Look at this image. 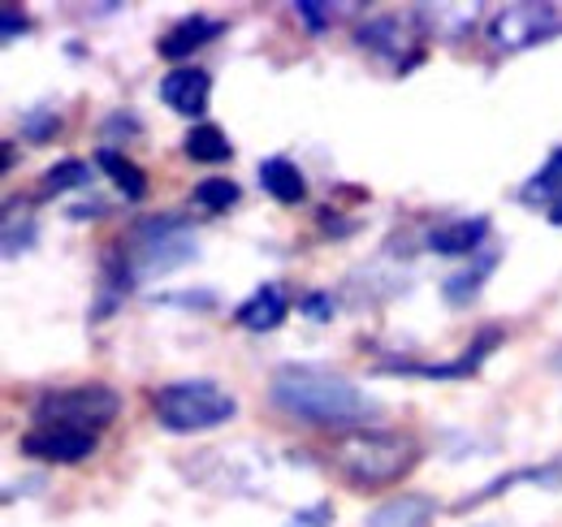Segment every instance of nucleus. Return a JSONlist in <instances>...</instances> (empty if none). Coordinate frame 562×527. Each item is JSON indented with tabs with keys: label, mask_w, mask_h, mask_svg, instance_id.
Returning a JSON list of instances; mask_svg holds the SVG:
<instances>
[{
	"label": "nucleus",
	"mask_w": 562,
	"mask_h": 527,
	"mask_svg": "<svg viewBox=\"0 0 562 527\" xmlns=\"http://www.w3.org/2000/svg\"><path fill=\"white\" fill-rule=\"evenodd\" d=\"M187 475L204 489L229 493V497H260L273 480V455L251 441H229L212 446L187 459Z\"/></svg>",
	"instance_id": "nucleus-3"
},
{
	"label": "nucleus",
	"mask_w": 562,
	"mask_h": 527,
	"mask_svg": "<svg viewBox=\"0 0 562 527\" xmlns=\"http://www.w3.org/2000/svg\"><path fill=\"white\" fill-rule=\"evenodd\" d=\"M424 13H432L424 26H432V31L446 35V40H459L463 31H472L481 4H437V9H424Z\"/></svg>",
	"instance_id": "nucleus-20"
},
{
	"label": "nucleus",
	"mask_w": 562,
	"mask_h": 527,
	"mask_svg": "<svg viewBox=\"0 0 562 527\" xmlns=\"http://www.w3.org/2000/svg\"><path fill=\"white\" fill-rule=\"evenodd\" d=\"M22 455H26V459H40V462H82L95 455V433L40 424L35 433L22 437Z\"/></svg>",
	"instance_id": "nucleus-9"
},
{
	"label": "nucleus",
	"mask_w": 562,
	"mask_h": 527,
	"mask_svg": "<svg viewBox=\"0 0 562 527\" xmlns=\"http://www.w3.org/2000/svg\"><path fill=\"white\" fill-rule=\"evenodd\" d=\"M329 524H334V506H329V502H312L307 511L290 515L281 527H329Z\"/></svg>",
	"instance_id": "nucleus-25"
},
{
	"label": "nucleus",
	"mask_w": 562,
	"mask_h": 527,
	"mask_svg": "<svg viewBox=\"0 0 562 527\" xmlns=\"http://www.w3.org/2000/svg\"><path fill=\"white\" fill-rule=\"evenodd\" d=\"M485 234H490V221H485V216H472V221H441V225L428 229V247H432L437 256H446V260H463V256H472V251L485 243Z\"/></svg>",
	"instance_id": "nucleus-12"
},
{
	"label": "nucleus",
	"mask_w": 562,
	"mask_h": 527,
	"mask_svg": "<svg viewBox=\"0 0 562 527\" xmlns=\"http://www.w3.org/2000/svg\"><path fill=\"white\" fill-rule=\"evenodd\" d=\"M187 156L191 160H200V165H221V160H229L234 156V143L225 138L221 126H212V122H195L191 131H187Z\"/></svg>",
	"instance_id": "nucleus-16"
},
{
	"label": "nucleus",
	"mask_w": 562,
	"mask_h": 527,
	"mask_svg": "<svg viewBox=\"0 0 562 527\" xmlns=\"http://www.w3.org/2000/svg\"><path fill=\"white\" fill-rule=\"evenodd\" d=\"M559 31H562V9H554V4H532V0L502 4L490 18V44L497 53H528V48L554 40Z\"/></svg>",
	"instance_id": "nucleus-7"
},
{
	"label": "nucleus",
	"mask_w": 562,
	"mask_h": 527,
	"mask_svg": "<svg viewBox=\"0 0 562 527\" xmlns=\"http://www.w3.org/2000/svg\"><path fill=\"white\" fill-rule=\"evenodd\" d=\"M122 411V397L109 385H74L57 390L35 402V424H57V428H78V433H95L104 424H113Z\"/></svg>",
	"instance_id": "nucleus-6"
},
{
	"label": "nucleus",
	"mask_w": 562,
	"mask_h": 527,
	"mask_svg": "<svg viewBox=\"0 0 562 527\" xmlns=\"http://www.w3.org/2000/svg\"><path fill=\"white\" fill-rule=\"evenodd\" d=\"M87 187H91L87 160H61L40 178V195H66V191H87Z\"/></svg>",
	"instance_id": "nucleus-19"
},
{
	"label": "nucleus",
	"mask_w": 562,
	"mask_h": 527,
	"mask_svg": "<svg viewBox=\"0 0 562 527\" xmlns=\"http://www.w3.org/2000/svg\"><path fill=\"white\" fill-rule=\"evenodd\" d=\"M200 243H195V229L182 225L178 216H151V221H139L131 243H126V260H131V272L135 281H147V277H165L173 268H182L187 260H195Z\"/></svg>",
	"instance_id": "nucleus-5"
},
{
	"label": "nucleus",
	"mask_w": 562,
	"mask_h": 527,
	"mask_svg": "<svg viewBox=\"0 0 562 527\" xmlns=\"http://www.w3.org/2000/svg\"><path fill=\"white\" fill-rule=\"evenodd\" d=\"M554 368H562V350H559V355H554Z\"/></svg>",
	"instance_id": "nucleus-29"
},
{
	"label": "nucleus",
	"mask_w": 562,
	"mask_h": 527,
	"mask_svg": "<svg viewBox=\"0 0 562 527\" xmlns=\"http://www.w3.org/2000/svg\"><path fill=\"white\" fill-rule=\"evenodd\" d=\"M303 312L316 316V321H329L334 316V294H307L303 299Z\"/></svg>",
	"instance_id": "nucleus-26"
},
{
	"label": "nucleus",
	"mask_w": 562,
	"mask_h": 527,
	"mask_svg": "<svg viewBox=\"0 0 562 527\" xmlns=\"http://www.w3.org/2000/svg\"><path fill=\"white\" fill-rule=\"evenodd\" d=\"M31 22H26V13H18V9H4V22H0V31H4V44L18 35V31H26Z\"/></svg>",
	"instance_id": "nucleus-27"
},
{
	"label": "nucleus",
	"mask_w": 562,
	"mask_h": 527,
	"mask_svg": "<svg viewBox=\"0 0 562 527\" xmlns=\"http://www.w3.org/2000/svg\"><path fill=\"white\" fill-rule=\"evenodd\" d=\"M338 13H347V4H325V0H299V4H294V18H299L307 31H325V26H334Z\"/></svg>",
	"instance_id": "nucleus-23"
},
{
	"label": "nucleus",
	"mask_w": 562,
	"mask_h": 527,
	"mask_svg": "<svg viewBox=\"0 0 562 527\" xmlns=\"http://www.w3.org/2000/svg\"><path fill=\"white\" fill-rule=\"evenodd\" d=\"M432 524V506H428V497H394V502H385V506H376L363 527H428Z\"/></svg>",
	"instance_id": "nucleus-15"
},
{
	"label": "nucleus",
	"mask_w": 562,
	"mask_h": 527,
	"mask_svg": "<svg viewBox=\"0 0 562 527\" xmlns=\"http://www.w3.org/2000/svg\"><path fill=\"white\" fill-rule=\"evenodd\" d=\"M334 462L359 489H385L420 462V441L390 428H355L334 441Z\"/></svg>",
	"instance_id": "nucleus-2"
},
{
	"label": "nucleus",
	"mask_w": 562,
	"mask_h": 527,
	"mask_svg": "<svg viewBox=\"0 0 562 527\" xmlns=\"http://www.w3.org/2000/svg\"><path fill=\"white\" fill-rule=\"evenodd\" d=\"M151 411H156L160 428H169V433H204V428H221L238 415V397L225 394L212 381H173L151 394Z\"/></svg>",
	"instance_id": "nucleus-4"
},
{
	"label": "nucleus",
	"mask_w": 562,
	"mask_h": 527,
	"mask_svg": "<svg viewBox=\"0 0 562 527\" xmlns=\"http://www.w3.org/2000/svg\"><path fill=\"white\" fill-rule=\"evenodd\" d=\"M260 187L273 199H281V203H299V199L307 195V178L299 173V165L290 156H269L260 165Z\"/></svg>",
	"instance_id": "nucleus-14"
},
{
	"label": "nucleus",
	"mask_w": 562,
	"mask_h": 527,
	"mask_svg": "<svg viewBox=\"0 0 562 527\" xmlns=\"http://www.w3.org/2000/svg\"><path fill=\"white\" fill-rule=\"evenodd\" d=\"M100 169H104V173L117 182V191H122L126 199H143V195H147V173H143L139 165H131L122 152L104 147V152H100Z\"/></svg>",
	"instance_id": "nucleus-18"
},
{
	"label": "nucleus",
	"mask_w": 562,
	"mask_h": 527,
	"mask_svg": "<svg viewBox=\"0 0 562 527\" xmlns=\"http://www.w3.org/2000/svg\"><path fill=\"white\" fill-rule=\"evenodd\" d=\"M269 402L307 424L321 428H359L376 415V402L355 385L351 377L312 368V363H285L273 372L269 385Z\"/></svg>",
	"instance_id": "nucleus-1"
},
{
	"label": "nucleus",
	"mask_w": 562,
	"mask_h": 527,
	"mask_svg": "<svg viewBox=\"0 0 562 527\" xmlns=\"http://www.w3.org/2000/svg\"><path fill=\"white\" fill-rule=\"evenodd\" d=\"M160 100L173 109V113H182V117H204L209 113V100H212V78L209 69L200 66H178L169 69L165 78H160Z\"/></svg>",
	"instance_id": "nucleus-10"
},
{
	"label": "nucleus",
	"mask_w": 562,
	"mask_h": 527,
	"mask_svg": "<svg viewBox=\"0 0 562 527\" xmlns=\"http://www.w3.org/2000/svg\"><path fill=\"white\" fill-rule=\"evenodd\" d=\"M490 272H493V256H485V260H481V268H476V272L468 268V272H459V277H450V281H446V299H450L454 307H463V303H472V299H476V290H481V281H485Z\"/></svg>",
	"instance_id": "nucleus-21"
},
{
	"label": "nucleus",
	"mask_w": 562,
	"mask_h": 527,
	"mask_svg": "<svg viewBox=\"0 0 562 527\" xmlns=\"http://www.w3.org/2000/svg\"><path fill=\"white\" fill-rule=\"evenodd\" d=\"M519 199H524V203H532V208H537V203H546V212L559 203L562 199V147L546 160V165H541V169H537V173H532V178H528V182H524V195Z\"/></svg>",
	"instance_id": "nucleus-17"
},
{
	"label": "nucleus",
	"mask_w": 562,
	"mask_h": 527,
	"mask_svg": "<svg viewBox=\"0 0 562 527\" xmlns=\"http://www.w3.org/2000/svg\"><path fill=\"white\" fill-rule=\"evenodd\" d=\"M216 35H221V22H212L209 13H191V18H178V22L160 35L156 53H160L165 61H187L191 53H200Z\"/></svg>",
	"instance_id": "nucleus-11"
},
{
	"label": "nucleus",
	"mask_w": 562,
	"mask_h": 527,
	"mask_svg": "<svg viewBox=\"0 0 562 527\" xmlns=\"http://www.w3.org/2000/svg\"><path fill=\"white\" fill-rule=\"evenodd\" d=\"M195 203H200L204 212H225V208L238 203V187H234L229 178H209V182L195 187Z\"/></svg>",
	"instance_id": "nucleus-22"
},
{
	"label": "nucleus",
	"mask_w": 562,
	"mask_h": 527,
	"mask_svg": "<svg viewBox=\"0 0 562 527\" xmlns=\"http://www.w3.org/2000/svg\"><path fill=\"white\" fill-rule=\"evenodd\" d=\"M22 134H26L31 143H48L53 134H61V117H57L53 109H35V113L22 117Z\"/></svg>",
	"instance_id": "nucleus-24"
},
{
	"label": "nucleus",
	"mask_w": 562,
	"mask_h": 527,
	"mask_svg": "<svg viewBox=\"0 0 562 527\" xmlns=\"http://www.w3.org/2000/svg\"><path fill=\"white\" fill-rule=\"evenodd\" d=\"M420 35H424V22L416 13H372V18L359 22L355 44L368 48L372 57H385L394 66H407L420 53Z\"/></svg>",
	"instance_id": "nucleus-8"
},
{
	"label": "nucleus",
	"mask_w": 562,
	"mask_h": 527,
	"mask_svg": "<svg viewBox=\"0 0 562 527\" xmlns=\"http://www.w3.org/2000/svg\"><path fill=\"white\" fill-rule=\"evenodd\" d=\"M285 307H290V303H285V290H281L278 281H269V285H260V290L234 312V321L251 333H269L285 321Z\"/></svg>",
	"instance_id": "nucleus-13"
},
{
	"label": "nucleus",
	"mask_w": 562,
	"mask_h": 527,
	"mask_svg": "<svg viewBox=\"0 0 562 527\" xmlns=\"http://www.w3.org/2000/svg\"><path fill=\"white\" fill-rule=\"evenodd\" d=\"M546 216H550L554 225H562V199H559V203H554V208H550V212H546Z\"/></svg>",
	"instance_id": "nucleus-28"
}]
</instances>
